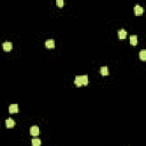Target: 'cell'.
I'll use <instances>...</instances> for the list:
<instances>
[{
    "label": "cell",
    "mask_w": 146,
    "mask_h": 146,
    "mask_svg": "<svg viewBox=\"0 0 146 146\" xmlns=\"http://www.w3.org/2000/svg\"><path fill=\"white\" fill-rule=\"evenodd\" d=\"M45 46L48 49H53V48H55V41L53 39H48V40H46Z\"/></svg>",
    "instance_id": "6da1fadb"
},
{
    "label": "cell",
    "mask_w": 146,
    "mask_h": 146,
    "mask_svg": "<svg viewBox=\"0 0 146 146\" xmlns=\"http://www.w3.org/2000/svg\"><path fill=\"white\" fill-rule=\"evenodd\" d=\"M9 113H18V105L17 104H12L9 105Z\"/></svg>",
    "instance_id": "7a4b0ae2"
},
{
    "label": "cell",
    "mask_w": 146,
    "mask_h": 146,
    "mask_svg": "<svg viewBox=\"0 0 146 146\" xmlns=\"http://www.w3.org/2000/svg\"><path fill=\"white\" fill-rule=\"evenodd\" d=\"M30 134L32 136H38L39 135V127L38 125H32L30 128Z\"/></svg>",
    "instance_id": "3957f363"
},
{
    "label": "cell",
    "mask_w": 146,
    "mask_h": 146,
    "mask_svg": "<svg viewBox=\"0 0 146 146\" xmlns=\"http://www.w3.org/2000/svg\"><path fill=\"white\" fill-rule=\"evenodd\" d=\"M2 48H3V50L5 51H10L12 50V48H13V43L12 42H3V45H2Z\"/></svg>",
    "instance_id": "277c9868"
},
{
    "label": "cell",
    "mask_w": 146,
    "mask_h": 146,
    "mask_svg": "<svg viewBox=\"0 0 146 146\" xmlns=\"http://www.w3.org/2000/svg\"><path fill=\"white\" fill-rule=\"evenodd\" d=\"M134 12H135V15H142L144 10H143V8H142L139 5H136L135 8H134Z\"/></svg>",
    "instance_id": "5b68a950"
},
{
    "label": "cell",
    "mask_w": 146,
    "mask_h": 146,
    "mask_svg": "<svg viewBox=\"0 0 146 146\" xmlns=\"http://www.w3.org/2000/svg\"><path fill=\"white\" fill-rule=\"evenodd\" d=\"M99 73H101L103 77H106V75L110 74V73H108V69L106 67V66H103V67H101V69H99Z\"/></svg>",
    "instance_id": "8992f818"
},
{
    "label": "cell",
    "mask_w": 146,
    "mask_h": 146,
    "mask_svg": "<svg viewBox=\"0 0 146 146\" xmlns=\"http://www.w3.org/2000/svg\"><path fill=\"white\" fill-rule=\"evenodd\" d=\"M14 125H15V121H14V120L10 119V118H9V119H6V127L7 128H13Z\"/></svg>",
    "instance_id": "52a82bcc"
},
{
    "label": "cell",
    "mask_w": 146,
    "mask_h": 146,
    "mask_svg": "<svg viewBox=\"0 0 146 146\" xmlns=\"http://www.w3.org/2000/svg\"><path fill=\"white\" fill-rule=\"evenodd\" d=\"M74 83H75V86H77V87H81V86H82V79H81V75L75 77Z\"/></svg>",
    "instance_id": "ba28073f"
},
{
    "label": "cell",
    "mask_w": 146,
    "mask_h": 146,
    "mask_svg": "<svg viewBox=\"0 0 146 146\" xmlns=\"http://www.w3.org/2000/svg\"><path fill=\"white\" fill-rule=\"evenodd\" d=\"M130 43L132 46H137V43H138V39H137V36H131L130 37Z\"/></svg>",
    "instance_id": "9c48e42d"
},
{
    "label": "cell",
    "mask_w": 146,
    "mask_h": 146,
    "mask_svg": "<svg viewBox=\"0 0 146 146\" xmlns=\"http://www.w3.org/2000/svg\"><path fill=\"white\" fill-rule=\"evenodd\" d=\"M118 36H119V39H125L127 38V32H125V30H119Z\"/></svg>",
    "instance_id": "30bf717a"
},
{
    "label": "cell",
    "mask_w": 146,
    "mask_h": 146,
    "mask_svg": "<svg viewBox=\"0 0 146 146\" xmlns=\"http://www.w3.org/2000/svg\"><path fill=\"white\" fill-rule=\"evenodd\" d=\"M139 58H140L142 61H146V50H145V49L140 50V53H139Z\"/></svg>",
    "instance_id": "8fae6325"
},
{
    "label": "cell",
    "mask_w": 146,
    "mask_h": 146,
    "mask_svg": "<svg viewBox=\"0 0 146 146\" xmlns=\"http://www.w3.org/2000/svg\"><path fill=\"white\" fill-rule=\"evenodd\" d=\"M41 145V140L38 139V138H34L32 139V146H40Z\"/></svg>",
    "instance_id": "7c38bea8"
},
{
    "label": "cell",
    "mask_w": 146,
    "mask_h": 146,
    "mask_svg": "<svg viewBox=\"0 0 146 146\" xmlns=\"http://www.w3.org/2000/svg\"><path fill=\"white\" fill-rule=\"evenodd\" d=\"M81 79H82V84L87 86L88 84V75H81Z\"/></svg>",
    "instance_id": "4fadbf2b"
},
{
    "label": "cell",
    "mask_w": 146,
    "mask_h": 146,
    "mask_svg": "<svg viewBox=\"0 0 146 146\" xmlns=\"http://www.w3.org/2000/svg\"><path fill=\"white\" fill-rule=\"evenodd\" d=\"M57 6L58 7H63L64 6V1H63V0H57Z\"/></svg>",
    "instance_id": "5bb4252c"
}]
</instances>
